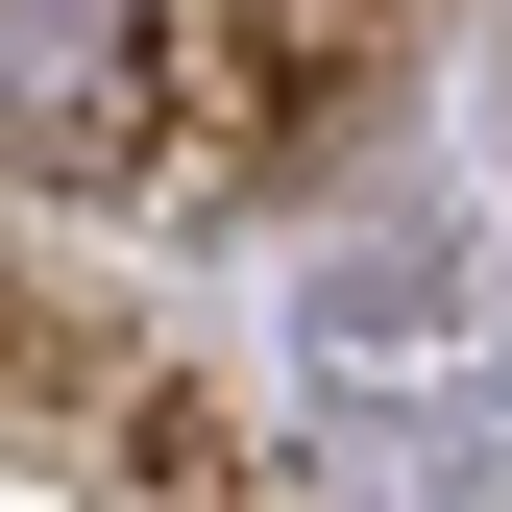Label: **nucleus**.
Returning a JSON list of instances; mask_svg holds the SVG:
<instances>
[{
    "mask_svg": "<svg viewBox=\"0 0 512 512\" xmlns=\"http://www.w3.org/2000/svg\"><path fill=\"white\" fill-rule=\"evenodd\" d=\"M0 147L25 171H147V0H0Z\"/></svg>",
    "mask_w": 512,
    "mask_h": 512,
    "instance_id": "nucleus-1",
    "label": "nucleus"
}]
</instances>
